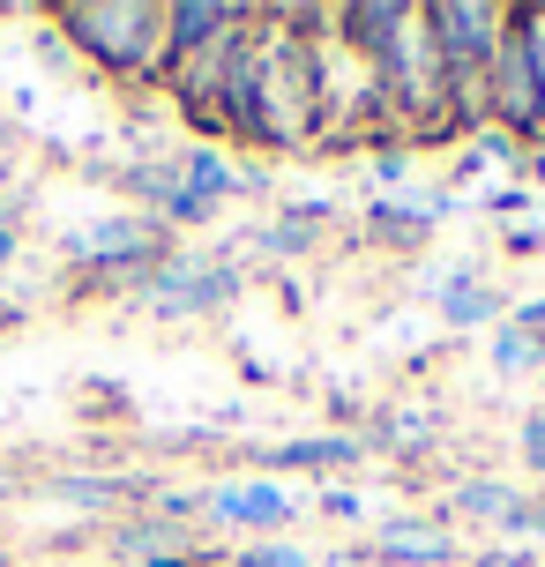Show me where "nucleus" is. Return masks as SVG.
Segmentation results:
<instances>
[{
    "instance_id": "f257e3e1",
    "label": "nucleus",
    "mask_w": 545,
    "mask_h": 567,
    "mask_svg": "<svg viewBox=\"0 0 545 567\" xmlns=\"http://www.w3.org/2000/svg\"><path fill=\"white\" fill-rule=\"evenodd\" d=\"M53 23L75 53L97 60L120 83H165L173 75V45H165V8L157 0H68Z\"/></svg>"
},
{
    "instance_id": "f03ea898",
    "label": "nucleus",
    "mask_w": 545,
    "mask_h": 567,
    "mask_svg": "<svg viewBox=\"0 0 545 567\" xmlns=\"http://www.w3.org/2000/svg\"><path fill=\"white\" fill-rule=\"evenodd\" d=\"M75 261H83L97 284H135V291H143V284L157 277V261H173V239H165L157 217L120 209V217H97V225L75 239Z\"/></svg>"
},
{
    "instance_id": "7ed1b4c3",
    "label": "nucleus",
    "mask_w": 545,
    "mask_h": 567,
    "mask_svg": "<svg viewBox=\"0 0 545 567\" xmlns=\"http://www.w3.org/2000/svg\"><path fill=\"white\" fill-rule=\"evenodd\" d=\"M426 30L449 75H486L493 45L508 38V8L501 0H426Z\"/></svg>"
},
{
    "instance_id": "20e7f679",
    "label": "nucleus",
    "mask_w": 545,
    "mask_h": 567,
    "mask_svg": "<svg viewBox=\"0 0 545 567\" xmlns=\"http://www.w3.org/2000/svg\"><path fill=\"white\" fill-rule=\"evenodd\" d=\"M232 299H239V269L232 261H195V255L157 261V277L143 284V307L165 313V321H195V313H217Z\"/></svg>"
},
{
    "instance_id": "39448f33",
    "label": "nucleus",
    "mask_w": 545,
    "mask_h": 567,
    "mask_svg": "<svg viewBox=\"0 0 545 567\" xmlns=\"http://www.w3.org/2000/svg\"><path fill=\"white\" fill-rule=\"evenodd\" d=\"M486 105H493V127H501V135H516V142H538L545 135V90H538V68H531V53H523L516 23H508V38L493 45Z\"/></svg>"
},
{
    "instance_id": "423d86ee",
    "label": "nucleus",
    "mask_w": 545,
    "mask_h": 567,
    "mask_svg": "<svg viewBox=\"0 0 545 567\" xmlns=\"http://www.w3.org/2000/svg\"><path fill=\"white\" fill-rule=\"evenodd\" d=\"M202 515L225 530H247V538H285L299 523V493H285L277 478H225L202 485Z\"/></svg>"
},
{
    "instance_id": "0eeeda50",
    "label": "nucleus",
    "mask_w": 545,
    "mask_h": 567,
    "mask_svg": "<svg viewBox=\"0 0 545 567\" xmlns=\"http://www.w3.org/2000/svg\"><path fill=\"white\" fill-rule=\"evenodd\" d=\"M367 553L381 567H449L456 560V538H449V523H433V515H381Z\"/></svg>"
},
{
    "instance_id": "6e6552de",
    "label": "nucleus",
    "mask_w": 545,
    "mask_h": 567,
    "mask_svg": "<svg viewBox=\"0 0 545 567\" xmlns=\"http://www.w3.org/2000/svg\"><path fill=\"white\" fill-rule=\"evenodd\" d=\"M441 209H449V195H373L367 239L389 247V255H419L433 231H441Z\"/></svg>"
},
{
    "instance_id": "1a4fd4ad",
    "label": "nucleus",
    "mask_w": 545,
    "mask_h": 567,
    "mask_svg": "<svg viewBox=\"0 0 545 567\" xmlns=\"http://www.w3.org/2000/svg\"><path fill=\"white\" fill-rule=\"evenodd\" d=\"M367 433H299V441H277V449H255L247 463L255 471H351L367 463Z\"/></svg>"
},
{
    "instance_id": "9d476101",
    "label": "nucleus",
    "mask_w": 545,
    "mask_h": 567,
    "mask_svg": "<svg viewBox=\"0 0 545 567\" xmlns=\"http://www.w3.org/2000/svg\"><path fill=\"white\" fill-rule=\"evenodd\" d=\"M255 23V8H232V0H173L165 8V45L179 53H202V45H217V38H239V30Z\"/></svg>"
},
{
    "instance_id": "9b49d317",
    "label": "nucleus",
    "mask_w": 545,
    "mask_h": 567,
    "mask_svg": "<svg viewBox=\"0 0 545 567\" xmlns=\"http://www.w3.org/2000/svg\"><path fill=\"white\" fill-rule=\"evenodd\" d=\"M187 523H165V515H120L113 523V560L120 567H165V560H187Z\"/></svg>"
},
{
    "instance_id": "f8f14e48",
    "label": "nucleus",
    "mask_w": 545,
    "mask_h": 567,
    "mask_svg": "<svg viewBox=\"0 0 545 567\" xmlns=\"http://www.w3.org/2000/svg\"><path fill=\"white\" fill-rule=\"evenodd\" d=\"M173 172H179V187H187V195L217 202V209H225L232 195H247V187H261L255 172H239V165L225 157V150H209V142H195V150H179V157H173Z\"/></svg>"
},
{
    "instance_id": "ddd939ff",
    "label": "nucleus",
    "mask_w": 545,
    "mask_h": 567,
    "mask_svg": "<svg viewBox=\"0 0 545 567\" xmlns=\"http://www.w3.org/2000/svg\"><path fill=\"white\" fill-rule=\"evenodd\" d=\"M523 508H531V493H523V485H508V478H463V485H449V515L493 523L501 538L523 523Z\"/></svg>"
},
{
    "instance_id": "4468645a",
    "label": "nucleus",
    "mask_w": 545,
    "mask_h": 567,
    "mask_svg": "<svg viewBox=\"0 0 545 567\" xmlns=\"http://www.w3.org/2000/svg\"><path fill=\"white\" fill-rule=\"evenodd\" d=\"M501 321H508V299H501L493 284H471V291H456V299H441V329H456V337L501 329Z\"/></svg>"
},
{
    "instance_id": "2eb2a0df",
    "label": "nucleus",
    "mask_w": 545,
    "mask_h": 567,
    "mask_svg": "<svg viewBox=\"0 0 545 567\" xmlns=\"http://www.w3.org/2000/svg\"><path fill=\"white\" fill-rule=\"evenodd\" d=\"M486 367L493 373H545V343L523 337L516 321H501V329L486 337Z\"/></svg>"
},
{
    "instance_id": "dca6fc26",
    "label": "nucleus",
    "mask_w": 545,
    "mask_h": 567,
    "mask_svg": "<svg viewBox=\"0 0 545 567\" xmlns=\"http://www.w3.org/2000/svg\"><path fill=\"white\" fill-rule=\"evenodd\" d=\"M53 493H60V501H75V508H127L143 485H127V478H60Z\"/></svg>"
},
{
    "instance_id": "f3484780",
    "label": "nucleus",
    "mask_w": 545,
    "mask_h": 567,
    "mask_svg": "<svg viewBox=\"0 0 545 567\" xmlns=\"http://www.w3.org/2000/svg\"><path fill=\"white\" fill-rule=\"evenodd\" d=\"M367 179L381 187V195H397L403 179H411V150H403V142H373L367 150Z\"/></svg>"
},
{
    "instance_id": "a211bd4d",
    "label": "nucleus",
    "mask_w": 545,
    "mask_h": 567,
    "mask_svg": "<svg viewBox=\"0 0 545 567\" xmlns=\"http://www.w3.org/2000/svg\"><path fill=\"white\" fill-rule=\"evenodd\" d=\"M232 567H315V560H307V545H291V538H255L232 553Z\"/></svg>"
},
{
    "instance_id": "6ab92c4d",
    "label": "nucleus",
    "mask_w": 545,
    "mask_h": 567,
    "mask_svg": "<svg viewBox=\"0 0 545 567\" xmlns=\"http://www.w3.org/2000/svg\"><path fill=\"white\" fill-rule=\"evenodd\" d=\"M508 23H516L523 53H531V68H538V90H545V0H516V8H508Z\"/></svg>"
},
{
    "instance_id": "aec40b11",
    "label": "nucleus",
    "mask_w": 545,
    "mask_h": 567,
    "mask_svg": "<svg viewBox=\"0 0 545 567\" xmlns=\"http://www.w3.org/2000/svg\"><path fill=\"white\" fill-rule=\"evenodd\" d=\"M516 449H523V463L545 478V411H531V419L516 425Z\"/></svg>"
},
{
    "instance_id": "412c9836",
    "label": "nucleus",
    "mask_w": 545,
    "mask_h": 567,
    "mask_svg": "<svg viewBox=\"0 0 545 567\" xmlns=\"http://www.w3.org/2000/svg\"><path fill=\"white\" fill-rule=\"evenodd\" d=\"M315 508L329 515V523H359V493H351V485H321Z\"/></svg>"
},
{
    "instance_id": "4be33fe9",
    "label": "nucleus",
    "mask_w": 545,
    "mask_h": 567,
    "mask_svg": "<svg viewBox=\"0 0 545 567\" xmlns=\"http://www.w3.org/2000/svg\"><path fill=\"white\" fill-rule=\"evenodd\" d=\"M479 202H486L493 217H516V209H531V202H538V195H531V187H486V195H479Z\"/></svg>"
},
{
    "instance_id": "5701e85b",
    "label": "nucleus",
    "mask_w": 545,
    "mask_h": 567,
    "mask_svg": "<svg viewBox=\"0 0 545 567\" xmlns=\"http://www.w3.org/2000/svg\"><path fill=\"white\" fill-rule=\"evenodd\" d=\"M508 321H516L523 337H538V343H545V299H523V307H508Z\"/></svg>"
},
{
    "instance_id": "b1692460",
    "label": "nucleus",
    "mask_w": 545,
    "mask_h": 567,
    "mask_svg": "<svg viewBox=\"0 0 545 567\" xmlns=\"http://www.w3.org/2000/svg\"><path fill=\"white\" fill-rule=\"evenodd\" d=\"M508 538H531V545H545V501H531V508H523V523L508 530Z\"/></svg>"
},
{
    "instance_id": "393cba45",
    "label": "nucleus",
    "mask_w": 545,
    "mask_h": 567,
    "mask_svg": "<svg viewBox=\"0 0 545 567\" xmlns=\"http://www.w3.org/2000/svg\"><path fill=\"white\" fill-rule=\"evenodd\" d=\"M508 255H545V231H508Z\"/></svg>"
},
{
    "instance_id": "a878e982",
    "label": "nucleus",
    "mask_w": 545,
    "mask_h": 567,
    "mask_svg": "<svg viewBox=\"0 0 545 567\" xmlns=\"http://www.w3.org/2000/svg\"><path fill=\"white\" fill-rule=\"evenodd\" d=\"M479 567H538V560H531V553H486Z\"/></svg>"
},
{
    "instance_id": "bb28decb",
    "label": "nucleus",
    "mask_w": 545,
    "mask_h": 567,
    "mask_svg": "<svg viewBox=\"0 0 545 567\" xmlns=\"http://www.w3.org/2000/svg\"><path fill=\"white\" fill-rule=\"evenodd\" d=\"M16 239H23V231H16V225H0V269L16 261Z\"/></svg>"
}]
</instances>
